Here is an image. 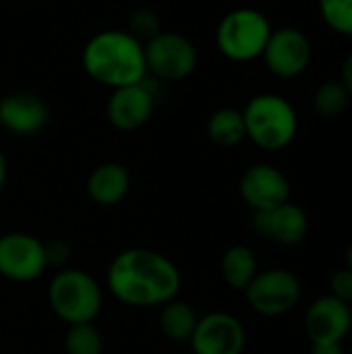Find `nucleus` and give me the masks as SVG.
<instances>
[{"instance_id": "f257e3e1", "label": "nucleus", "mask_w": 352, "mask_h": 354, "mask_svg": "<svg viewBox=\"0 0 352 354\" xmlns=\"http://www.w3.org/2000/svg\"><path fill=\"white\" fill-rule=\"evenodd\" d=\"M108 290L129 307H162L176 299L180 290L178 268L162 253L151 249H127L118 253L106 274Z\"/></svg>"}, {"instance_id": "f03ea898", "label": "nucleus", "mask_w": 352, "mask_h": 354, "mask_svg": "<svg viewBox=\"0 0 352 354\" xmlns=\"http://www.w3.org/2000/svg\"><path fill=\"white\" fill-rule=\"evenodd\" d=\"M83 68L100 85L118 89L147 79L143 41L131 31L104 29L83 48Z\"/></svg>"}, {"instance_id": "7ed1b4c3", "label": "nucleus", "mask_w": 352, "mask_h": 354, "mask_svg": "<svg viewBox=\"0 0 352 354\" xmlns=\"http://www.w3.org/2000/svg\"><path fill=\"white\" fill-rule=\"evenodd\" d=\"M247 139L266 151H280L293 143L299 116L293 104L278 93H259L243 110Z\"/></svg>"}, {"instance_id": "20e7f679", "label": "nucleus", "mask_w": 352, "mask_h": 354, "mask_svg": "<svg viewBox=\"0 0 352 354\" xmlns=\"http://www.w3.org/2000/svg\"><path fill=\"white\" fill-rule=\"evenodd\" d=\"M48 303L54 315L66 326L93 324L102 311L100 284L83 270H62L48 286Z\"/></svg>"}, {"instance_id": "39448f33", "label": "nucleus", "mask_w": 352, "mask_h": 354, "mask_svg": "<svg viewBox=\"0 0 352 354\" xmlns=\"http://www.w3.org/2000/svg\"><path fill=\"white\" fill-rule=\"evenodd\" d=\"M272 35L268 17L255 8H234L222 17L216 29L218 50L234 62H249L263 54Z\"/></svg>"}, {"instance_id": "423d86ee", "label": "nucleus", "mask_w": 352, "mask_h": 354, "mask_svg": "<svg viewBox=\"0 0 352 354\" xmlns=\"http://www.w3.org/2000/svg\"><path fill=\"white\" fill-rule=\"evenodd\" d=\"M147 75L160 81H183L197 66V48L176 31H160L143 44Z\"/></svg>"}, {"instance_id": "0eeeda50", "label": "nucleus", "mask_w": 352, "mask_h": 354, "mask_svg": "<svg viewBox=\"0 0 352 354\" xmlns=\"http://www.w3.org/2000/svg\"><path fill=\"white\" fill-rule=\"evenodd\" d=\"M245 297L255 313L263 317H278L297 307L301 299V282L293 272L284 268H272L257 272V276L245 288Z\"/></svg>"}, {"instance_id": "6e6552de", "label": "nucleus", "mask_w": 352, "mask_h": 354, "mask_svg": "<svg viewBox=\"0 0 352 354\" xmlns=\"http://www.w3.org/2000/svg\"><path fill=\"white\" fill-rule=\"evenodd\" d=\"M48 268L46 245L25 232L0 236V276L12 282H31Z\"/></svg>"}, {"instance_id": "1a4fd4ad", "label": "nucleus", "mask_w": 352, "mask_h": 354, "mask_svg": "<svg viewBox=\"0 0 352 354\" xmlns=\"http://www.w3.org/2000/svg\"><path fill=\"white\" fill-rule=\"evenodd\" d=\"M311 41L297 27L272 29V35L261 54L270 73L282 79H295L311 64Z\"/></svg>"}, {"instance_id": "9d476101", "label": "nucleus", "mask_w": 352, "mask_h": 354, "mask_svg": "<svg viewBox=\"0 0 352 354\" xmlns=\"http://www.w3.org/2000/svg\"><path fill=\"white\" fill-rule=\"evenodd\" d=\"M193 354H243L247 334L243 324L224 311H214L199 317L191 338Z\"/></svg>"}, {"instance_id": "9b49d317", "label": "nucleus", "mask_w": 352, "mask_h": 354, "mask_svg": "<svg viewBox=\"0 0 352 354\" xmlns=\"http://www.w3.org/2000/svg\"><path fill=\"white\" fill-rule=\"evenodd\" d=\"M243 201L255 212L278 207L290 197V183L282 170L272 164H255L245 170L239 183Z\"/></svg>"}, {"instance_id": "f8f14e48", "label": "nucleus", "mask_w": 352, "mask_h": 354, "mask_svg": "<svg viewBox=\"0 0 352 354\" xmlns=\"http://www.w3.org/2000/svg\"><path fill=\"white\" fill-rule=\"evenodd\" d=\"M145 81L112 89V95L106 106V114H108V122L116 131L122 133L137 131L151 118L154 91Z\"/></svg>"}, {"instance_id": "ddd939ff", "label": "nucleus", "mask_w": 352, "mask_h": 354, "mask_svg": "<svg viewBox=\"0 0 352 354\" xmlns=\"http://www.w3.org/2000/svg\"><path fill=\"white\" fill-rule=\"evenodd\" d=\"M253 228L284 247L299 245L307 232H309V218L303 207L286 201L278 207L266 209V212H255L253 214Z\"/></svg>"}, {"instance_id": "4468645a", "label": "nucleus", "mask_w": 352, "mask_h": 354, "mask_svg": "<svg viewBox=\"0 0 352 354\" xmlns=\"http://www.w3.org/2000/svg\"><path fill=\"white\" fill-rule=\"evenodd\" d=\"M46 102L31 91H15L0 100V124L19 137L39 133L48 122Z\"/></svg>"}, {"instance_id": "2eb2a0df", "label": "nucleus", "mask_w": 352, "mask_h": 354, "mask_svg": "<svg viewBox=\"0 0 352 354\" xmlns=\"http://www.w3.org/2000/svg\"><path fill=\"white\" fill-rule=\"evenodd\" d=\"M351 330L349 305L332 295L317 299L305 315V332L311 342H342Z\"/></svg>"}, {"instance_id": "dca6fc26", "label": "nucleus", "mask_w": 352, "mask_h": 354, "mask_svg": "<svg viewBox=\"0 0 352 354\" xmlns=\"http://www.w3.org/2000/svg\"><path fill=\"white\" fill-rule=\"evenodd\" d=\"M131 189V174L118 162L100 164L87 178V195L93 203L112 207L118 205Z\"/></svg>"}, {"instance_id": "f3484780", "label": "nucleus", "mask_w": 352, "mask_h": 354, "mask_svg": "<svg viewBox=\"0 0 352 354\" xmlns=\"http://www.w3.org/2000/svg\"><path fill=\"white\" fill-rule=\"evenodd\" d=\"M197 324H199V315L189 303L172 299L170 303L162 305L160 330L168 340L178 342V344L191 342Z\"/></svg>"}, {"instance_id": "a211bd4d", "label": "nucleus", "mask_w": 352, "mask_h": 354, "mask_svg": "<svg viewBox=\"0 0 352 354\" xmlns=\"http://www.w3.org/2000/svg\"><path fill=\"white\" fill-rule=\"evenodd\" d=\"M220 272L224 282L232 290L245 292V288L251 284V280L257 276V259L255 253L245 245H234L226 249L220 261Z\"/></svg>"}, {"instance_id": "6ab92c4d", "label": "nucleus", "mask_w": 352, "mask_h": 354, "mask_svg": "<svg viewBox=\"0 0 352 354\" xmlns=\"http://www.w3.org/2000/svg\"><path fill=\"white\" fill-rule=\"evenodd\" d=\"M207 137L220 147H234L247 139L243 110L220 108L207 120Z\"/></svg>"}, {"instance_id": "aec40b11", "label": "nucleus", "mask_w": 352, "mask_h": 354, "mask_svg": "<svg viewBox=\"0 0 352 354\" xmlns=\"http://www.w3.org/2000/svg\"><path fill=\"white\" fill-rule=\"evenodd\" d=\"M64 353L102 354L104 353V336L93 324L68 326V330L64 334Z\"/></svg>"}, {"instance_id": "412c9836", "label": "nucleus", "mask_w": 352, "mask_h": 354, "mask_svg": "<svg viewBox=\"0 0 352 354\" xmlns=\"http://www.w3.org/2000/svg\"><path fill=\"white\" fill-rule=\"evenodd\" d=\"M349 104H351V93L340 81H326L313 93V108L326 118L340 116L349 108Z\"/></svg>"}, {"instance_id": "4be33fe9", "label": "nucleus", "mask_w": 352, "mask_h": 354, "mask_svg": "<svg viewBox=\"0 0 352 354\" xmlns=\"http://www.w3.org/2000/svg\"><path fill=\"white\" fill-rule=\"evenodd\" d=\"M319 15L334 33L352 37V0H319Z\"/></svg>"}, {"instance_id": "5701e85b", "label": "nucleus", "mask_w": 352, "mask_h": 354, "mask_svg": "<svg viewBox=\"0 0 352 354\" xmlns=\"http://www.w3.org/2000/svg\"><path fill=\"white\" fill-rule=\"evenodd\" d=\"M129 31L137 37V39H141V37H154L156 33H160L162 31V27H160V19H158V15L154 12V10H149V8H141V10H135L133 15H131V27H129Z\"/></svg>"}, {"instance_id": "b1692460", "label": "nucleus", "mask_w": 352, "mask_h": 354, "mask_svg": "<svg viewBox=\"0 0 352 354\" xmlns=\"http://www.w3.org/2000/svg\"><path fill=\"white\" fill-rule=\"evenodd\" d=\"M330 295L336 297L338 301L342 303H352V270L344 268V270H338L332 280H330Z\"/></svg>"}, {"instance_id": "393cba45", "label": "nucleus", "mask_w": 352, "mask_h": 354, "mask_svg": "<svg viewBox=\"0 0 352 354\" xmlns=\"http://www.w3.org/2000/svg\"><path fill=\"white\" fill-rule=\"evenodd\" d=\"M311 354H344L342 342H311Z\"/></svg>"}, {"instance_id": "a878e982", "label": "nucleus", "mask_w": 352, "mask_h": 354, "mask_svg": "<svg viewBox=\"0 0 352 354\" xmlns=\"http://www.w3.org/2000/svg\"><path fill=\"white\" fill-rule=\"evenodd\" d=\"M340 83L346 87V91L351 93L352 97V54H349V58L342 64V81Z\"/></svg>"}, {"instance_id": "bb28decb", "label": "nucleus", "mask_w": 352, "mask_h": 354, "mask_svg": "<svg viewBox=\"0 0 352 354\" xmlns=\"http://www.w3.org/2000/svg\"><path fill=\"white\" fill-rule=\"evenodd\" d=\"M6 174H8L6 158H4V153H2V149H0V191H2V187H4V183H6Z\"/></svg>"}, {"instance_id": "cd10ccee", "label": "nucleus", "mask_w": 352, "mask_h": 354, "mask_svg": "<svg viewBox=\"0 0 352 354\" xmlns=\"http://www.w3.org/2000/svg\"><path fill=\"white\" fill-rule=\"evenodd\" d=\"M346 268L352 270V243L351 247H349V251H346Z\"/></svg>"}, {"instance_id": "c85d7f7f", "label": "nucleus", "mask_w": 352, "mask_h": 354, "mask_svg": "<svg viewBox=\"0 0 352 354\" xmlns=\"http://www.w3.org/2000/svg\"><path fill=\"white\" fill-rule=\"evenodd\" d=\"M349 311H351V328H352V303H349Z\"/></svg>"}]
</instances>
